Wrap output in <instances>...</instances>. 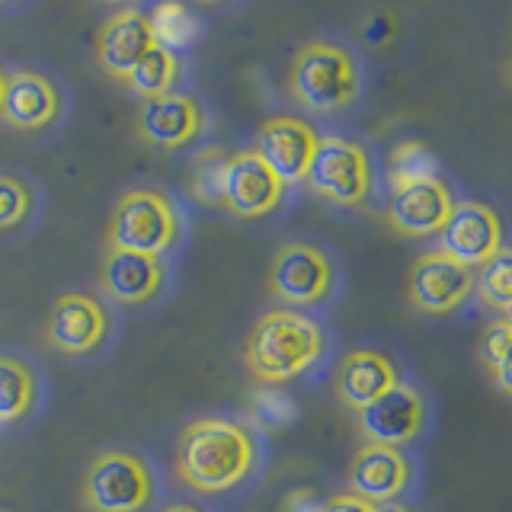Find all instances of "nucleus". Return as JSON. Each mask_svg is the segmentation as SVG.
Listing matches in <instances>:
<instances>
[{
  "label": "nucleus",
  "mask_w": 512,
  "mask_h": 512,
  "mask_svg": "<svg viewBox=\"0 0 512 512\" xmlns=\"http://www.w3.org/2000/svg\"><path fill=\"white\" fill-rule=\"evenodd\" d=\"M256 464V442L244 423L208 420L189 423L176 442V474L196 493H224L237 487Z\"/></svg>",
  "instance_id": "obj_1"
},
{
  "label": "nucleus",
  "mask_w": 512,
  "mask_h": 512,
  "mask_svg": "<svg viewBox=\"0 0 512 512\" xmlns=\"http://www.w3.org/2000/svg\"><path fill=\"white\" fill-rule=\"evenodd\" d=\"M324 352V330L298 311H269L247 333L244 359L253 378L279 384L311 368Z\"/></svg>",
  "instance_id": "obj_2"
},
{
  "label": "nucleus",
  "mask_w": 512,
  "mask_h": 512,
  "mask_svg": "<svg viewBox=\"0 0 512 512\" xmlns=\"http://www.w3.org/2000/svg\"><path fill=\"white\" fill-rule=\"evenodd\" d=\"M180 237V212L164 189H132L116 202L109 218V250H128L144 256H164Z\"/></svg>",
  "instance_id": "obj_3"
},
{
  "label": "nucleus",
  "mask_w": 512,
  "mask_h": 512,
  "mask_svg": "<svg viewBox=\"0 0 512 512\" xmlns=\"http://www.w3.org/2000/svg\"><path fill=\"white\" fill-rule=\"evenodd\" d=\"M292 93L301 106L314 112H340L359 93L356 61L340 45H304L292 64Z\"/></svg>",
  "instance_id": "obj_4"
},
{
  "label": "nucleus",
  "mask_w": 512,
  "mask_h": 512,
  "mask_svg": "<svg viewBox=\"0 0 512 512\" xmlns=\"http://www.w3.org/2000/svg\"><path fill=\"white\" fill-rule=\"evenodd\" d=\"M154 496L151 464L135 452L96 455L84 477V506L90 512H141Z\"/></svg>",
  "instance_id": "obj_5"
},
{
  "label": "nucleus",
  "mask_w": 512,
  "mask_h": 512,
  "mask_svg": "<svg viewBox=\"0 0 512 512\" xmlns=\"http://www.w3.org/2000/svg\"><path fill=\"white\" fill-rule=\"evenodd\" d=\"M308 186L333 205H362L372 192V164L356 141L340 135L317 138L308 167Z\"/></svg>",
  "instance_id": "obj_6"
},
{
  "label": "nucleus",
  "mask_w": 512,
  "mask_h": 512,
  "mask_svg": "<svg viewBox=\"0 0 512 512\" xmlns=\"http://www.w3.org/2000/svg\"><path fill=\"white\" fill-rule=\"evenodd\" d=\"M333 288V266L324 250L311 244H285L269 266V292L285 304H317Z\"/></svg>",
  "instance_id": "obj_7"
},
{
  "label": "nucleus",
  "mask_w": 512,
  "mask_h": 512,
  "mask_svg": "<svg viewBox=\"0 0 512 512\" xmlns=\"http://www.w3.org/2000/svg\"><path fill=\"white\" fill-rule=\"evenodd\" d=\"M503 247V221L484 202H455L452 215L439 231V253L461 266H484Z\"/></svg>",
  "instance_id": "obj_8"
},
{
  "label": "nucleus",
  "mask_w": 512,
  "mask_h": 512,
  "mask_svg": "<svg viewBox=\"0 0 512 512\" xmlns=\"http://www.w3.org/2000/svg\"><path fill=\"white\" fill-rule=\"evenodd\" d=\"M285 196V183L269 170L266 160L256 151L228 154L224 170V199L221 205L237 218H263L276 212Z\"/></svg>",
  "instance_id": "obj_9"
},
{
  "label": "nucleus",
  "mask_w": 512,
  "mask_h": 512,
  "mask_svg": "<svg viewBox=\"0 0 512 512\" xmlns=\"http://www.w3.org/2000/svg\"><path fill=\"white\" fill-rule=\"evenodd\" d=\"M106 333H109V314L100 304V298H93L87 292H68L52 304L45 336L58 352L84 356V352H93L106 340Z\"/></svg>",
  "instance_id": "obj_10"
},
{
  "label": "nucleus",
  "mask_w": 512,
  "mask_h": 512,
  "mask_svg": "<svg viewBox=\"0 0 512 512\" xmlns=\"http://www.w3.org/2000/svg\"><path fill=\"white\" fill-rule=\"evenodd\" d=\"M157 45L151 16L138 10V7H125L119 13H112L103 23L100 36H96V61L100 68L116 77V80H128L138 68V61L151 52Z\"/></svg>",
  "instance_id": "obj_11"
},
{
  "label": "nucleus",
  "mask_w": 512,
  "mask_h": 512,
  "mask_svg": "<svg viewBox=\"0 0 512 512\" xmlns=\"http://www.w3.org/2000/svg\"><path fill=\"white\" fill-rule=\"evenodd\" d=\"M474 269L445 253H426L410 269V301L426 314H448L471 295Z\"/></svg>",
  "instance_id": "obj_12"
},
{
  "label": "nucleus",
  "mask_w": 512,
  "mask_h": 512,
  "mask_svg": "<svg viewBox=\"0 0 512 512\" xmlns=\"http://www.w3.org/2000/svg\"><path fill=\"white\" fill-rule=\"evenodd\" d=\"M423 397L410 384H394V388L378 397L375 404L359 410V429L365 432L368 445H394L416 439L423 429Z\"/></svg>",
  "instance_id": "obj_13"
},
{
  "label": "nucleus",
  "mask_w": 512,
  "mask_h": 512,
  "mask_svg": "<svg viewBox=\"0 0 512 512\" xmlns=\"http://www.w3.org/2000/svg\"><path fill=\"white\" fill-rule=\"evenodd\" d=\"M314 148H317L314 128L295 116L269 119V122H263L260 135H256V154L266 160L269 170L276 173L285 186L308 176Z\"/></svg>",
  "instance_id": "obj_14"
},
{
  "label": "nucleus",
  "mask_w": 512,
  "mask_h": 512,
  "mask_svg": "<svg viewBox=\"0 0 512 512\" xmlns=\"http://www.w3.org/2000/svg\"><path fill=\"white\" fill-rule=\"evenodd\" d=\"M167 266L157 256L109 250L100 266V288L119 304H148L164 288Z\"/></svg>",
  "instance_id": "obj_15"
},
{
  "label": "nucleus",
  "mask_w": 512,
  "mask_h": 512,
  "mask_svg": "<svg viewBox=\"0 0 512 512\" xmlns=\"http://www.w3.org/2000/svg\"><path fill=\"white\" fill-rule=\"evenodd\" d=\"M61 93L58 87L39 71H13L7 74L4 103H0V119L20 132H39L58 119Z\"/></svg>",
  "instance_id": "obj_16"
},
{
  "label": "nucleus",
  "mask_w": 512,
  "mask_h": 512,
  "mask_svg": "<svg viewBox=\"0 0 512 512\" xmlns=\"http://www.w3.org/2000/svg\"><path fill=\"white\" fill-rule=\"evenodd\" d=\"M410 480V464L404 452L394 445H365L352 458L349 468V493L362 496L372 506L394 503Z\"/></svg>",
  "instance_id": "obj_17"
},
{
  "label": "nucleus",
  "mask_w": 512,
  "mask_h": 512,
  "mask_svg": "<svg viewBox=\"0 0 512 512\" xmlns=\"http://www.w3.org/2000/svg\"><path fill=\"white\" fill-rule=\"evenodd\" d=\"M205 125V112L199 100L183 93H167V96H154V100H144L138 128L144 141L157 144V148H186L192 138L202 135Z\"/></svg>",
  "instance_id": "obj_18"
},
{
  "label": "nucleus",
  "mask_w": 512,
  "mask_h": 512,
  "mask_svg": "<svg viewBox=\"0 0 512 512\" xmlns=\"http://www.w3.org/2000/svg\"><path fill=\"white\" fill-rule=\"evenodd\" d=\"M455 208V199L442 180H429V183H416L394 189V196L388 202V221L400 234L410 237H426V234H439L442 224L448 221Z\"/></svg>",
  "instance_id": "obj_19"
},
{
  "label": "nucleus",
  "mask_w": 512,
  "mask_h": 512,
  "mask_svg": "<svg viewBox=\"0 0 512 512\" xmlns=\"http://www.w3.org/2000/svg\"><path fill=\"white\" fill-rule=\"evenodd\" d=\"M397 384L394 362L375 349H356L343 359L340 372H336V397L343 400L349 410H365L384 397Z\"/></svg>",
  "instance_id": "obj_20"
},
{
  "label": "nucleus",
  "mask_w": 512,
  "mask_h": 512,
  "mask_svg": "<svg viewBox=\"0 0 512 512\" xmlns=\"http://www.w3.org/2000/svg\"><path fill=\"white\" fill-rule=\"evenodd\" d=\"M36 404V375L23 359L0 356V426L20 423Z\"/></svg>",
  "instance_id": "obj_21"
},
{
  "label": "nucleus",
  "mask_w": 512,
  "mask_h": 512,
  "mask_svg": "<svg viewBox=\"0 0 512 512\" xmlns=\"http://www.w3.org/2000/svg\"><path fill=\"white\" fill-rule=\"evenodd\" d=\"M183 64L176 58V52H170L167 45H154L148 55L138 61V68L128 74L125 84L132 87L141 100H154V96H167L173 93L176 80H180Z\"/></svg>",
  "instance_id": "obj_22"
},
{
  "label": "nucleus",
  "mask_w": 512,
  "mask_h": 512,
  "mask_svg": "<svg viewBox=\"0 0 512 512\" xmlns=\"http://www.w3.org/2000/svg\"><path fill=\"white\" fill-rule=\"evenodd\" d=\"M474 285L487 308L512 314V247H500L474 272Z\"/></svg>",
  "instance_id": "obj_23"
},
{
  "label": "nucleus",
  "mask_w": 512,
  "mask_h": 512,
  "mask_svg": "<svg viewBox=\"0 0 512 512\" xmlns=\"http://www.w3.org/2000/svg\"><path fill=\"white\" fill-rule=\"evenodd\" d=\"M429 180H439V170H436V157L429 154L426 144L420 141L400 144L391 157V186L404 189V186L429 183Z\"/></svg>",
  "instance_id": "obj_24"
},
{
  "label": "nucleus",
  "mask_w": 512,
  "mask_h": 512,
  "mask_svg": "<svg viewBox=\"0 0 512 512\" xmlns=\"http://www.w3.org/2000/svg\"><path fill=\"white\" fill-rule=\"evenodd\" d=\"M224 170H228V154L208 148L192 164V192L205 205H221L224 199Z\"/></svg>",
  "instance_id": "obj_25"
},
{
  "label": "nucleus",
  "mask_w": 512,
  "mask_h": 512,
  "mask_svg": "<svg viewBox=\"0 0 512 512\" xmlns=\"http://www.w3.org/2000/svg\"><path fill=\"white\" fill-rule=\"evenodd\" d=\"M148 16H151L157 42L167 45L170 52H173L176 45H183V42H189L192 36H196V20H192L189 10L180 7V4H164V7H157Z\"/></svg>",
  "instance_id": "obj_26"
},
{
  "label": "nucleus",
  "mask_w": 512,
  "mask_h": 512,
  "mask_svg": "<svg viewBox=\"0 0 512 512\" xmlns=\"http://www.w3.org/2000/svg\"><path fill=\"white\" fill-rule=\"evenodd\" d=\"M32 212V189L20 176L0 173V231H13Z\"/></svg>",
  "instance_id": "obj_27"
},
{
  "label": "nucleus",
  "mask_w": 512,
  "mask_h": 512,
  "mask_svg": "<svg viewBox=\"0 0 512 512\" xmlns=\"http://www.w3.org/2000/svg\"><path fill=\"white\" fill-rule=\"evenodd\" d=\"M394 32H397V20H394L388 10H378L372 20L365 23L362 36H365V42H372V45H384V39L391 42Z\"/></svg>",
  "instance_id": "obj_28"
},
{
  "label": "nucleus",
  "mask_w": 512,
  "mask_h": 512,
  "mask_svg": "<svg viewBox=\"0 0 512 512\" xmlns=\"http://www.w3.org/2000/svg\"><path fill=\"white\" fill-rule=\"evenodd\" d=\"M512 346V336H509V330H506V324L503 320H496V324L487 330V340H484V356H487V362L493 365V362H500L503 359V352Z\"/></svg>",
  "instance_id": "obj_29"
},
{
  "label": "nucleus",
  "mask_w": 512,
  "mask_h": 512,
  "mask_svg": "<svg viewBox=\"0 0 512 512\" xmlns=\"http://www.w3.org/2000/svg\"><path fill=\"white\" fill-rule=\"evenodd\" d=\"M324 512H375V506L356 493H336L324 503Z\"/></svg>",
  "instance_id": "obj_30"
},
{
  "label": "nucleus",
  "mask_w": 512,
  "mask_h": 512,
  "mask_svg": "<svg viewBox=\"0 0 512 512\" xmlns=\"http://www.w3.org/2000/svg\"><path fill=\"white\" fill-rule=\"evenodd\" d=\"M282 512H324V503L317 500L314 490H295L285 500V509Z\"/></svg>",
  "instance_id": "obj_31"
},
{
  "label": "nucleus",
  "mask_w": 512,
  "mask_h": 512,
  "mask_svg": "<svg viewBox=\"0 0 512 512\" xmlns=\"http://www.w3.org/2000/svg\"><path fill=\"white\" fill-rule=\"evenodd\" d=\"M490 368H493L496 384H500V391L512 394V346L503 352V359H500V362H493Z\"/></svg>",
  "instance_id": "obj_32"
},
{
  "label": "nucleus",
  "mask_w": 512,
  "mask_h": 512,
  "mask_svg": "<svg viewBox=\"0 0 512 512\" xmlns=\"http://www.w3.org/2000/svg\"><path fill=\"white\" fill-rule=\"evenodd\" d=\"M375 512H410V509L400 503H381V506H375Z\"/></svg>",
  "instance_id": "obj_33"
},
{
  "label": "nucleus",
  "mask_w": 512,
  "mask_h": 512,
  "mask_svg": "<svg viewBox=\"0 0 512 512\" xmlns=\"http://www.w3.org/2000/svg\"><path fill=\"white\" fill-rule=\"evenodd\" d=\"M164 512H202L199 506H189V503H176V506H167Z\"/></svg>",
  "instance_id": "obj_34"
},
{
  "label": "nucleus",
  "mask_w": 512,
  "mask_h": 512,
  "mask_svg": "<svg viewBox=\"0 0 512 512\" xmlns=\"http://www.w3.org/2000/svg\"><path fill=\"white\" fill-rule=\"evenodd\" d=\"M4 90H7V71H0V103H4Z\"/></svg>",
  "instance_id": "obj_35"
},
{
  "label": "nucleus",
  "mask_w": 512,
  "mask_h": 512,
  "mask_svg": "<svg viewBox=\"0 0 512 512\" xmlns=\"http://www.w3.org/2000/svg\"><path fill=\"white\" fill-rule=\"evenodd\" d=\"M503 324H506V330H509V336H512V314H506V317H503Z\"/></svg>",
  "instance_id": "obj_36"
}]
</instances>
